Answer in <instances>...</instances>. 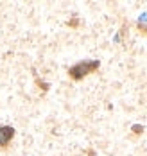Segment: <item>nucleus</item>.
<instances>
[{"label":"nucleus","mask_w":147,"mask_h":156,"mask_svg":"<svg viewBox=\"0 0 147 156\" xmlns=\"http://www.w3.org/2000/svg\"><path fill=\"white\" fill-rule=\"evenodd\" d=\"M99 66V61H86V63H79V65H75L74 68H70V76L74 79H81L84 77L88 72H92V70H95Z\"/></svg>","instance_id":"f257e3e1"},{"label":"nucleus","mask_w":147,"mask_h":156,"mask_svg":"<svg viewBox=\"0 0 147 156\" xmlns=\"http://www.w3.org/2000/svg\"><path fill=\"white\" fill-rule=\"evenodd\" d=\"M15 136V129L11 126H0V145H5Z\"/></svg>","instance_id":"f03ea898"}]
</instances>
